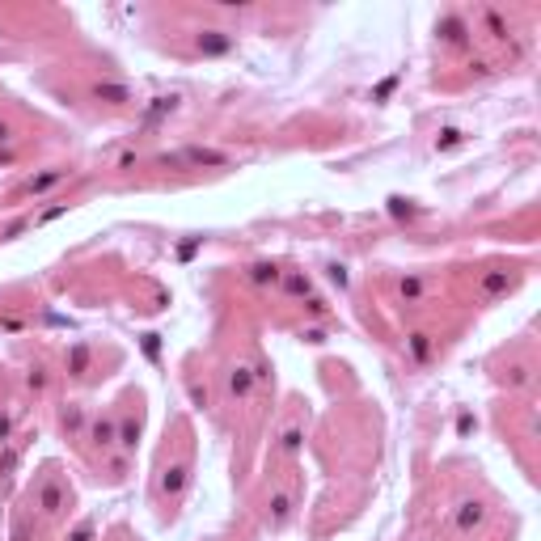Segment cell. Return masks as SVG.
<instances>
[{"mask_svg":"<svg viewBox=\"0 0 541 541\" xmlns=\"http://www.w3.org/2000/svg\"><path fill=\"white\" fill-rule=\"evenodd\" d=\"M38 507H42L47 516H60V512L68 507V490H64L60 478H42V482H38Z\"/></svg>","mask_w":541,"mask_h":541,"instance_id":"cell-1","label":"cell"},{"mask_svg":"<svg viewBox=\"0 0 541 541\" xmlns=\"http://www.w3.org/2000/svg\"><path fill=\"white\" fill-rule=\"evenodd\" d=\"M161 165H229V157L216 149H182V153L161 157Z\"/></svg>","mask_w":541,"mask_h":541,"instance_id":"cell-2","label":"cell"},{"mask_svg":"<svg viewBox=\"0 0 541 541\" xmlns=\"http://www.w3.org/2000/svg\"><path fill=\"white\" fill-rule=\"evenodd\" d=\"M186 478H190V461H174V465H165V474H161V490H165V495H182V490H186Z\"/></svg>","mask_w":541,"mask_h":541,"instance_id":"cell-3","label":"cell"},{"mask_svg":"<svg viewBox=\"0 0 541 541\" xmlns=\"http://www.w3.org/2000/svg\"><path fill=\"white\" fill-rule=\"evenodd\" d=\"M254 385H258V377H254V368H245V364H237L233 373H229V393L237 402H245L254 393Z\"/></svg>","mask_w":541,"mask_h":541,"instance_id":"cell-4","label":"cell"},{"mask_svg":"<svg viewBox=\"0 0 541 541\" xmlns=\"http://www.w3.org/2000/svg\"><path fill=\"white\" fill-rule=\"evenodd\" d=\"M482 520H486V507H482L478 499H465V503L457 507V520H453V525H457V533H474Z\"/></svg>","mask_w":541,"mask_h":541,"instance_id":"cell-5","label":"cell"},{"mask_svg":"<svg viewBox=\"0 0 541 541\" xmlns=\"http://www.w3.org/2000/svg\"><path fill=\"white\" fill-rule=\"evenodd\" d=\"M288 516H292V490H275L266 503V520L279 529V525H288Z\"/></svg>","mask_w":541,"mask_h":541,"instance_id":"cell-6","label":"cell"},{"mask_svg":"<svg viewBox=\"0 0 541 541\" xmlns=\"http://www.w3.org/2000/svg\"><path fill=\"white\" fill-rule=\"evenodd\" d=\"M93 97H97V102H110V106H123L131 93L123 89V85H114V81H97V85H93Z\"/></svg>","mask_w":541,"mask_h":541,"instance_id":"cell-7","label":"cell"},{"mask_svg":"<svg viewBox=\"0 0 541 541\" xmlns=\"http://www.w3.org/2000/svg\"><path fill=\"white\" fill-rule=\"evenodd\" d=\"M229 47H233V38L220 34V30H203L199 34V51H207V55H225Z\"/></svg>","mask_w":541,"mask_h":541,"instance_id":"cell-8","label":"cell"},{"mask_svg":"<svg viewBox=\"0 0 541 541\" xmlns=\"http://www.w3.org/2000/svg\"><path fill=\"white\" fill-rule=\"evenodd\" d=\"M507 288H512L507 270H486L482 275V297H499V292H507Z\"/></svg>","mask_w":541,"mask_h":541,"instance_id":"cell-9","label":"cell"},{"mask_svg":"<svg viewBox=\"0 0 541 541\" xmlns=\"http://www.w3.org/2000/svg\"><path fill=\"white\" fill-rule=\"evenodd\" d=\"M136 440H140V423H136V419H123V427L114 431V444H118L123 453H136Z\"/></svg>","mask_w":541,"mask_h":541,"instance_id":"cell-10","label":"cell"},{"mask_svg":"<svg viewBox=\"0 0 541 541\" xmlns=\"http://www.w3.org/2000/svg\"><path fill=\"white\" fill-rule=\"evenodd\" d=\"M55 182H64V169H47V174H38V178L26 182V194H42V190H51Z\"/></svg>","mask_w":541,"mask_h":541,"instance_id":"cell-11","label":"cell"},{"mask_svg":"<svg viewBox=\"0 0 541 541\" xmlns=\"http://www.w3.org/2000/svg\"><path fill=\"white\" fill-rule=\"evenodd\" d=\"M279 288L288 292V297H309V275H301V270H288V275L279 279Z\"/></svg>","mask_w":541,"mask_h":541,"instance_id":"cell-12","label":"cell"},{"mask_svg":"<svg viewBox=\"0 0 541 541\" xmlns=\"http://www.w3.org/2000/svg\"><path fill=\"white\" fill-rule=\"evenodd\" d=\"M250 279H254V284H270V288H275V284L284 279V270H279V266H270V262H254V266H250Z\"/></svg>","mask_w":541,"mask_h":541,"instance_id":"cell-13","label":"cell"},{"mask_svg":"<svg viewBox=\"0 0 541 541\" xmlns=\"http://www.w3.org/2000/svg\"><path fill=\"white\" fill-rule=\"evenodd\" d=\"M89 440H93L97 449H110V444H114V423H110V419H97V423L89 427Z\"/></svg>","mask_w":541,"mask_h":541,"instance_id":"cell-14","label":"cell"},{"mask_svg":"<svg viewBox=\"0 0 541 541\" xmlns=\"http://www.w3.org/2000/svg\"><path fill=\"white\" fill-rule=\"evenodd\" d=\"M440 34H444V42L461 47V42H465V21H457V17H444V21H440Z\"/></svg>","mask_w":541,"mask_h":541,"instance_id":"cell-15","label":"cell"},{"mask_svg":"<svg viewBox=\"0 0 541 541\" xmlns=\"http://www.w3.org/2000/svg\"><path fill=\"white\" fill-rule=\"evenodd\" d=\"M85 368H89V347H85V342H77V347L68 351V373H72V377H81Z\"/></svg>","mask_w":541,"mask_h":541,"instance_id":"cell-16","label":"cell"},{"mask_svg":"<svg viewBox=\"0 0 541 541\" xmlns=\"http://www.w3.org/2000/svg\"><path fill=\"white\" fill-rule=\"evenodd\" d=\"M410 355L419 360V364H427V355H431V338H427V334H410Z\"/></svg>","mask_w":541,"mask_h":541,"instance_id":"cell-17","label":"cell"},{"mask_svg":"<svg viewBox=\"0 0 541 541\" xmlns=\"http://www.w3.org/2000/svg\"><path fill=\"white\" fill-rule=\"evenodd\" d=\"M301 440H305V431H301V427H288V431H284V440H279V453H288V457H292V453H301Z\"/></svg>","mask_w":541,"mask_h":541,"instance_id":"cell-18","label":"cell"},{"mask_svg":"<svg viewBox=\"0 0 541 541\" xmlns=\"http://www.w3.org/2000/svg\"><path fill=\"white\" fill-rule=\"evenodd\" d=\"M174 106H178V97H157L153 110H149V123H157L161 114H174Z\"/></svg>","mask_w":541,"mask_h":541,"instance_id":"cell-19","label":"cell"},{"mask_svg":"<svg viewBox=\"0 0 541 541\" xmlns=\"http://www.w3.org/2000/svg\"><path fill=\"white\" fill-rule=\"evenodd\" d=\"M402 297H406V301H419V297H423V279H414V275L402 279Z\"/></svg>","mask_w":541,"mask_h":541,"instance_id":"cell-20","label":"cell"},{"mask_svg":"<svg viewBox=\"0 0 541 541\" xmlns=\"http://www.w3.org/2000/svg\"><path fill=\"white\" fill-rule=\"evenodd\" d=\"M529 377H533V373H529V364H512V368H507V385H525Z\"/></svg>","mask_w":541,"mask_h":541,"instance_id":"cell-21","label":"cell"},{"mask_svg":"<svg viewBox=\"0 0 541 541\" xmlns=\"http://www.w3.org/2000/svg\"><path fill=\"white\" fill-rule=\"evenodd\" d=\"M190 402H194V406H199V410H203V406H207V385H199V381H190Z\"/></svg>","mask_w":541,"mask_h":541,"instance_id":"cell-22","label":"cell"},{"mask_svg":"<svg viewBox=\"0 0 541 541\" xmlns=\"http://www.w3.org/2000/svg\"><path fill=\"white\" fill-rule=\"evenodd\" d=\"M486 26H490V34H495V38H507V26L499 21V13H486Z\"/></svg>","mask_w":541,"mask_h":541,"instance_id":"cell-23","label":"cell"},{"mask_svg":"<svg viewBox=\"0 0 541 541\" xmlns=\"http://www.w3.org/2000/svg\"><path fill=\"white\" fill-rule=\"evenodd\" d=\"M64 427H68V431H77V427H81V410H77V406H68V410H64Z\"/></svg>","mask_w":541,"mask_h":541,"instance_id":"cell-24","label":"cell"},{"mask_svg":"<svg viewBox=\"0 0 541 541\" xmlns=\"http://www.w3.org/2000/svg\"><path fill=\"white\" fill-rule=\"evenodd\" d=\"M457 144H461V131H440V149H457Z\"/></svg>","mask_w":541,"mask_h":541,"instance_id":"cell-25","label":"cell"},{"mask_svg":"<svg viewBox=\"0 0 541 541\" xmlns=\"http://www.w3.org/2000/svg\"><path fill=\"white\" fill-rule=\"evenodd\" d=\"M389 212H393V216H414V207H410L406 199H389Z\"/></svg>","mask_w":541,"mask_h":541,"instance_id":"cell-26","label":"cell"},{"mask_svg":"<svg viewBox=\"0 0 541 541\" xmlns=\"http://www.w3.org/2000/svg\"><path fill=\"white\" fill-rule=\"evenodd\" d=\"M330 284H338V288L347 284V266H338V262H334V266H330Z\"/></svg>","mask_w":541,"mask_h":541,"instance_id":"cell-27","label":"cell"},{"mask_svg":"<svg viewBox=\"0 0 541 541\" xmlns=\"http://www.w3.org/2000/svg\"><path fill=\"white\" fill-rule=\"evenodd\" d=\"M26 381H30V389H42V385H47V373H42V368H34Z\"/></svg>","mask_w":541,"mask_h":541,"instance_id":"cell-28","label":"cell"},{"mask_svg":"<svg viewBox=\"0 0 541 541\" xmlns=\"http://www.w3.org/2000/svg\"><path fill=\"white\" fill-rule=\"evenodd\" d=\"M68 541H93V525H81V529H77V533H72Z\"/></svg>","mask_w":541,"mask_h":541,"instance_id":"cell-29","label":"cell"},{"mask_svg":"<svg viewBox=\"0 0 541 541\" xmlns=\"http://www.w3.org/2000/svg\"><path fill=\"white\" fill-rule=\"evenodd\" d=\"M309 313H313V317H326V305L317 301V297H309Z\"/></svg>","mask_w":541,"mask_h":541,"instance_id":"cell-30","label":"cell"},{"mask_svg":"<svg viewBox=\"0 0 541 541\" xmlns=\"http://www.w3.org/2000/svg\"><path fill=\"white\" fill-rule=\"evenodd\" d=\"M0 330H21V317H0Z\"/></svg>","mask_w":541,"mask_h":541,"instance_id":"cell-31","label":"cell"},{"mask_svg":"<svg viewBox=\"0 0 541 541\" xmlns=\"http://www.w3.org/2000/svg\"><path fill=\"white\" fill-rule=\"evenodd\" d=\"M13 140V127H9V118H0V144H9Z\"/></svg>","mask_w":541,"mask_h":541,"instance_id":"cell-32","label":"cell"},{"mask_svg":"<svg viewBox=\"0 0 541 541\" xmlns=\"http://www.w3.org/2000/svg\"><path fill=\"white\" fill-rule=\"evenodd\" d=\"M301 338H305V342H326V334H322V330H305Z\"/></svg>","mask_w":541,"mask_h":541,"instance_id":"cell-33","label":"cell"},{"mask_svg":"<svg viewBox=\"0 0 541 541\" xmlns=\"http://www.w3.org/2000/svg\"><path fill=\"white\" fill-rule=\"evenodd\" d=\"M13 541H30V529H26V525H17V529H13Z\"/></svg>","mask_w":541,"mask_h":541,"instance_id":"cell-34","label":"cell"},{"mask_svg":"<svg viewBox=\"0 0 541 541\" xmlns=\"http://www.w3.org/2000/svg\"><path fill=\"white\" fill-rule=\"evenodd\" d=\"M9 427H13V423H9V414H0V440H9Z\"/></svg>","mask_w":541,"mask_h":541,"instance_id":"cell-35","label":"cell"}]
</instances>
